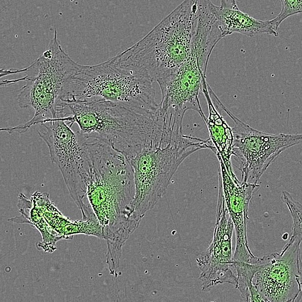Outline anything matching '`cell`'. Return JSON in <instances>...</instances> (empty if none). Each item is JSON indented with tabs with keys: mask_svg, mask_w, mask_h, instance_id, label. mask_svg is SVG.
Wrapping results in <instances>:
<instances>
[{
	"mask_svg": "<svg viewBox=\"0 0 302 302\" xmlns=\"http://www.w3.org/2000/svg\"><path fill=\"white\" fill-rule=\"evenodd\" d=\"M55 118L76 123L87 139L102 142L128 159L146 148L158 147L163 119L153 110L102 99L62 97Z\"/></svg>",
	"mask_w": 302,
	"mask_h": 302,
	"instance_id": "6da1fadb",
	"label": "cell"
},
{
	"mask_svg": "<svg viewBox=\"0 0 302 302\" xmlns=\"http://www.w3.org/2000/svg\"><path fill=\"white\" fill-rule=\"evenodd\" d=\"M197 0H186L134 45L111 58L119 68L157 82L190 57Z\"/></svg>",
	"mask_w": 302,
	"mask_h": 302,
	"instance_id": "7a4b0ae2",
	"label": "cell"
},
{
	"mask_svg": "<svg viewBox=\"0 0 302 302\" xmlns=\"http://www.w3.org/2000/svg\"><path fill=\"white\" fill-rule=\"evenodd\" d=\"M91 160L86 199L103 227L104 237L126 228L132 221V172L126 158L108 145L89 141Z\"/></svg>",
	"mask_w": 302,
	"mask_h": 302,
	"instance_id": "3957f363",
	"label": "cell"
},
{
	"mask_svg": "<svg viewBox=\"0 0 302 302\" xmlns=\"http://www.w3.org/2000/svg\"><path fill=\"white\" fill-rule=\"evenodd\" d=\"M80 64L66 53L58 40L57 31L46 50L29 66L22 70H6L5 75L24 73L25 76L15 80H3L2 85L24 81L26 84L17 94V102L21 108L34 111L33 117L28 122L1 130L9 133H23L31 126L55 118V107L63 97L69 79L75 74Z\"/></svg>",
	"mask_w": 302,
	"mask_h": 302,
	"instance_id": "277c9868",
	"label": "cell"
},
{
	"mask_svg": "<svg viewBox=\"0 0 302 302\" xmlns=\"http://www.w3.org/2000/svg\"><path fill=\"white\" fill-rule=\"evenodd\" d=\"M203 140L175 131L164 146L146 148L127 159L131 169L135 195L130 205L132 215L142 220L163 196L182 162L202 149H211Z\"/></svg>",
	"mask_w": 302,
	"mask_h": 302,
	"instance_id": "5b68a950",
	"label": "cell"
},
{
	"mask_svg": "<svg viewBox=\"0 0 302 302\" xmlns=\"http://www.w3.org/2000/svg\"><path fill=\"white\" fill-rule=\"evenodd\" d=\"M153 83L119 68L110 58L96 64H80L63 97L102 99L156 110L158 104Z\"/></svg>",
	"mask_w": 302,
	"mask_h": 302,
	"instance_id": "8992f818",
	"label": "cell"
},
{
	"mask_svg": "<svg viewBox=\"0 0 302 302\" xmlns=\"http://www.w3.org/2000/svg\"><path fill=\"white\" fill-rule=\"evenodd\" d=\"M39 136L47 145L52 162L59 169L74 202L81 211L90 177L91 160L89 139L75 132L65 122L48 119L40 124Z\"/></svg>",
	"mask_w": 302,
	"mask_h": 302,
	"instance_id": "52a82bcc",
	"label": "cell"
},
{
	"mask_svg": "<svg viewBox=\"0 0 302 302\" xmlns=\"http://www.w3.org/2000/svg\"><path fill=\"white\" fill-rule=\"evenodd\" d=\"M213 100L232 120V156L239 163L242 182L257 184L269 166L287 149L301 142V133L273 134L258 130L233 114L216 95Z\"/></svg>",
	"mask_w": 302,
	"mask_h": 302,
	"instance_id": "ba28073f",
	"label": "cell"
},
{
	"mask_svg": "<svg viewBox=\"0 0 302 302\" xmlns=\"http://www.w3.org/2000/svg\"><path fill=\"white\" fill-rule=\"evenodd\" d=\"M301 241H288L280 252L259 257L252 283L264 301H300Z\"/></svg>",
	"mask_w": 302,
	"mask_h": 302,
	"instance_id": "9c48e42d",
	"label": "cell"
},
{
	"mask_svg": "<svg viewBox=\"0 0 302 302\" xmlns=\"http://www.w3.org/2000/svg\"><path fill=\"white\" fill-rule=\"evenodd\" d=\"M206 78V72L200 66L195 55L191 53L189 58L174 73L157 82L161 94L158 104L161 115L182 125L186 112L193 110L204 121L206 116L198 95Z\"/></svg>",
	"mask_w": 302,
	"mask_h": 302,
	"instance_id": "30bf717a",
	"label": "cell"
},
{
	"mask_svg": "<svg viewBox=\"0 0 302 302\" xmlns=\"http://www.w3.org/2000/svg\"><path fill=\"white\" fill-rule=\"evenodd\" d=\"M216 216L212 241L206 250L196 259L200 271V288L204 291H209L224 283L235 286L237 282L231 243L234 227L223 198L217 199Z\"/></svg>",
	"mask_w": 302,
	"mask_h": 302,
	"instance_id": "8fae6325",
	"label": "cell"
},
{
	"mask_svg": "<svg viewBox=\"0 0 302 302\" xmlns=\"http://www.w3.org/2000/svg\"><path fill=\"white\" fill-rule=\"evenodd\" d=\"M219 185L220 186L227 213L233 224L236 234V248L233 258L236 261L256 263L259 257L254 255L248 245L247 224L249 219L248 209L258 184L235 182L228 174L219 157Z\"/></svg>",
	"mask_w": 302,
	"mask_h": 302,
	"instance_id": "7c38bea8",
	"label": "cell"
},
{
	"mask_svg": "<svg viewBox=\"0 0 302 302\" xmlns=\"http://www.w3.org/2000/svg\"><path fill=\"white\" fill-rule=\"evenodd\" d=\"M30 199L52 230L63 239H72L75 234H85L104 239L103 228L97 217L73 221L63 215L46 193L35 192Z\"/></svg>",
	"mask_w": 302,
	"mask_h": 302,
	"instance_id": "4fadbf2b",
	"label": "cell"
},
{
	"mask_svg": "<svg viewBox=\"0 0 302 302\" xmlns=\"http://www.w3.org/2000/svg\"><path fill=\"white\" fill-rule=\"evenodd\" d=\"M211 1L197 0L196 19L192 38V52L199 64L207 69L210 57L217 43L225 37Z\"/></svg>",
	"mask_w": 302,
	"mask_h": 302,
	"instance_id": "5bb4252c",
	"label": "cell"
},
{
	"mask_svg": "<svg viewBox=\"0 0 302 302\" xmlns=\"http://www.w3.org/2000/svg\"><path fill=\"white\" fill-rule=\"evenodd\" d=\"M208 85L206 79H204L201 91L208 106V116L204 122L208 130V139L213 147V152L217 157L221 159L228 174L235 182H239L240 181L233 171L231 161L234 140L232 129L213 103L208 91Z\"/></svg>",
	"mask_w": 302,
	"mask_h": 302,
	"instance_id": "9a60e30c",
	"label": "cell"
},
{
	"mask_svg": "<svg viewBox=\"0 0 302 302\" xmlns=\"http://www.w3.org/2000/svg\"><path fill=\"white\" fill-rule=\"evenodd\" d=\"M214 11L225 37L233 33L249 37L261 33L279 36L278 32L272 28L269 20H258L243 12L234 0L221 1L219 6L215 5Z\"/></svg>",
	"mask_w": 302,
	"mask_h": 302,
	"instance_id": "2e32d148",
	"label": "cell"
},
{
	"mask_svg": "<svg viewBox=\"0 0 302 302\" xmlns=\"http://www.w3.org/2000/svg\"><path fill=\"white\" fill-rule=\"evenodd\" d=\"M17 207L21 215L9 219L8 221L16 223H28L32 225L40 231L42 237L43 242L37 245V249H42L45 252H54L56 249V242L63 238L57 236L52 230L30 198L20 193Z\"/></svg>",
	"mask_w": 302,
	"mask_h": 302,
	"instance_id": "e0dca14e",
	"label": "cell"
},
{
	"mask_svg": "<svg viewBox=\"0 0 302 302\" xmlns=\"http://www.w3.org/2000/svg\"><path fill=\"white\" fill-rule=\"evenodd\" d=\"M234 267L237 276L234 287L242 298L246 301H264L252 283L256 264L234 261Z\"/></svg>",
	"mask_w": 302,
	"mask_h": 302,
	"instance_id": "ac0fdd59",
	"label": "cell"
},
{
	"mask_svg": "<svg viewBox=\"0 0 302 302\" xmlns=\"http://www.w3.org/2000/svg\"><path fill=\"white\" fill-rule=\"evenodd\" d=\"M281 199L288 207L293 220L292 230L289 240L301 241V204L287 191H282Z\"/></svg>",
	"mask_w": 302,
	"mask_h": 302,
	"instance_id": "d6986e66",
	"label": "cell"
},
{
	"mask_svg": "<svg viewBox=\"0 0 302 302\" xmlns=\"http://www.w3.org/2000/svg\"><path fill=\"white\" fill-rule=\"evenodd\" d=\"M280 12L274 18L269 20L272 28L277 29L281 23L288 17L300 13L302 12V1L301 0H282Z\"/></svg>",
	"mask_w": 302,
	"mask_h": 302,
	"instance_id": "ffe728a7",
	"label": "cell"
},
{
	"mask_svg": "<svg viewBox=\"0 0 302 302\" xmlns=\"http://www.w3.org/2000/svg\"><path fill=\"white\" fill-rule=\"evenodd\" d=\"M289 237V234L288 233H284L282 237V238L284 240H286Z\"/></svg>",
	"mask_w": 302,
	"mask_h": 302,
	"instance_id": "44dd1931",
	"label": "cell"
}]
</instances>
